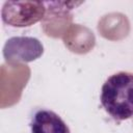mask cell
Instances as JSON below:
<instances>
[{"instance_id":"cell-2","label":"cell","mask_w":133,"mask_h":133,"mask_svg":"<svg viewBox=\"0 0 133 133\" xmlns=\"http://www.w3.org/2000/svg\"><path fill=\"white\" fill-rule=\"evenodd\" d=\"M43 2L6 1L2 6V21L12 27H28L41 21L45 16Z\"/></svg>"},{"instance_id":"cell-3","label":"cell","mask_w":133,"mask_h":133,"mask_svg":"<svg viewBox=\"0 0 133 133\" xmlns=\"http://www.w3.org/2000/svg\"><path fill=\"white\" fill-rule=\"evenodd\" d=\"M31 133H71L65 122L50 109H38L30 118Z\"/></svg>"},{"instance_id":"cell-1","label":"cell","mask_w":133,"mask_h":133,"mask_svg":"<svg viewBox=\"0 0 133 133\" xmlns=\"http://www.w3.org/2000/svg\"><path fill=\"white\" fill-rule=\"evenodd\" d=\"M101 105L116 122L133 116V73L117 72L102 85Z\"/></svg>"},{"instance_id":"cell-4","label":"cell","mask_w":133,"mask_h":133,"mask_svg":"<svg viewBox=\"0 0 133 133\" xmlns=\"http://www.w3.org/2000/svg\"><path fill=\"white\" fill-rule=\"evenodd\" d=\"M17 47L21 48L20 51L10 54L6 57V59H17L22 61H31L36 59L42 55V51H32L29 49H43V45L39 43L38 39L34 37H27V36H19V37H11L8 39Z\"/></svg>"}]
</instances>
